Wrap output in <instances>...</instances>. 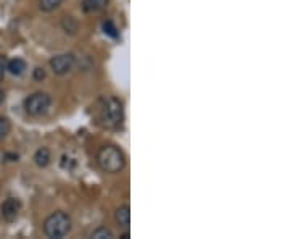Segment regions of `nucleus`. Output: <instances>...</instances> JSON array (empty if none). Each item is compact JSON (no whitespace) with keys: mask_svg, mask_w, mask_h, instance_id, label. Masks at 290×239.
<instances>
[{"mask_svg":"<svg viewBox=\"0 0 290 239\" xmlns=\"http://www.w3.org/2000/svg\"><path fill=\"white\" fill-rule=\"evenodd\" d=\"M103 122L108 126H118L121 125L122 118H125V108H122V102L110 97L103 105Z\"/></svg>","mask_w":290,"mask_h":239,"instance_id":"20e7f679","label":"nucleus"},{"mask_svg":"<svg viewBox=\"0 0 290 239\" xmlns=\"http://www.w3.org/2000/svg\"><path fill=\"white\" fill-rule=\"evenodd\" d=\"M73 228L71 216L65 212H53L49 218L44 223V231L49 237L61 239L65 236H68Z\"/></svg>","mask_w":290,"mask_h":239,"instance_id":"f03ea898","label":"nucleus"},{"mask_svg":"<svg viewBox=\"0 0 290 239\" xmlns=\"http://www.w3.org/2000/svg\"><path fill=\"white\" fill-rule=\"evenodd\" d=\"M115 220L121 228H128L131 223V209L129 205H121L115 212Z\"/></svg>","mask_w":290,"mask_h":239,"instance_id":"0eeeda50","label":"nucleus"},{"mask_svg":"<svg viewBox=\"0 0 290 239\" xmlns=\"http://www.w3.org/2000/svg\"><path fill=\"white\" fill-rule=\"evenodd\" d=\"M4 99H5V92H4L2 89H0V104L4 102Z\"/></svg>","mask_w":290,"mask_h":239,"instance_id":"a211bd4d","label":"nucleus"},{"mask_svg":"<svg viewBox=\"0 0 290 239\" xmlns=\"http://www.w3.org/2000/svg\"><path fill=\"white\" fill-rule=\"evenodd\" d=\"M10 129H12V123L7 116H0V141H4L8 134Z\"/></svg>","mask_w":290,"mask_h":239,"instance_id":"f8f14e48","label":"nucleus"},{"mask_svg":"<svg viewBox=\"0 0 290 239\" xmlns=\"http://www.w3.org/2000/svg\"><path fill=\"white\" fill-rule=\"evenodd\" d=\"M61 25H63V29L66 32H70V34H74V32L77 31V23H76V19L73 16H65L63 21H61Z\"/></svg>","mask_w":290,"mask_h":239,"instance_id":"ddd939ff","label":"nucleus"},{"mask_svg":"<svg viewBox=\"0 0 290 239\" xmlns=\"http://www.w3.org/2000/svg\"><path fill=\"white\" fill-rule=\"evenodd\" d=\"M44 76H46V71H44L42 68H36V70H34V78H36L37 81L44 79Z\"/></svg>","mask_w":290,"mask_h":239,"instance_id":"f3484780","label":"nucleus"},{"mask_svg":"<svg viewBox=\"0 0 290 239\" xmlns=\"http://www.w3.org/2000/svg\"><path fill=\"white\" fill-rule=\"evenodd\" d=\"M74 67V57L71 53H61L50 58V68L55 74H66Z\"/></svg>","mask_w":290,"mask_h":239,"instance_id":"39448f33","label":"nucleus"},{"mask_svg":"<svg viewBox=\"0 0 290 239\" xmlns=\"http://www.w3.org/2000/svg\"><path fill=\"white\" fill-rule=\"evenodd\" d=\"M63 0H39V8L42 12H52V10L58 8Z\"/></svg>","mask_w":290,"mask_h":239,"instance_id":"9b49d317","label":"nucleus"},{"mask_svg":"<svg viewBox=\"0 0 290 239\" xmlns=\"http://www.w3.org/2000/svg\"><path fill=\"white\" fill-rule=\"evenodd\" d=\"M107 5H108V0H84L82 10L86 13H97L105 10Z\"/></svg>","mask_w":290,"mask_h":239,"instance_id":"6e6552de","label":"nucleus"},{"mask_svg":"<svg viewBox=\"0 0 290 239\" xmlns=\"http://www.w3.org/2000/svg\"><path fill=\"white\" fill-rule=\"evenodd\" d=\"M50 104H52V99L49 94L36 92V94L29 95L25 101V110L31 116H40L44 113H47V110L50 108Z\"/></svg>","mask_w":290,"mask_h":239,"instance_id":"7ed1b4c3","label":"nucleus"},{"mask_svg":"<svg viewBox=\"0 0 290 239\" xmlns=\"http://www.w3.org/2000/svg\"><path fill=\"white\" fill-rule=\"evenodd\" d=\"M0 210H2V216L5 222H15L19 215V210H21V202L16 197H8L2 204Z\"/></svg>","mask_w":290,"mask_h":239,"instance_id":"423d86ee","label":"nucleus"},{"mask_svg":"<svg viewBox=\"0 0 290 239\" xmlns=\"http://www.w3.org/2000/svg\"><path fill=\"white\" fill-rule=\"evenodd\" d=\"M97 164L105 173H119L126 165V157L122 150L115 146H103L100 147L97 154Z\"/></svg>","mask_w":290,"mask_h":239,"instance_id":"f257e3e1","label":"nucleus"},{"mask_svg":"<svg viewBox=\"0 0 290 239\" xmlns=\"http://www.w3.org/2000/svg\"><path fill=\"white\" fill-rule=\"evenodd\" d=\"M7 70L15 76H19L26 70V62L23 58H13V60L7 62Z\"/></svg>","mask_w":290,"mask_h":239,"instance_id":"9d476101","label":"nucleus"},{"mask_svg":"<svg viewBox=\"0 0 290 239\" xmlns=\"http://www.w3.org/2000/svg\"><path fill=\"white\" fill-rule=\"evenodd\" d=\"M103 31L111 37H118V29L113 23H111V21H107V23L103 25Z\"/></svg>","mask_w":290,"mask_h":239,"instance_id":"2eb2a0df","label":"nucleus"},{"mask_svg":"<svg viewBox=\"0 0 290 239\" xmlns=\"http://www.w3.org/2000/svg\"><path fill=\"white\" fill-rule=\"evenodd\" d=\"M50 150L47 147H40L36 154H34V162H36V165L40 167V168H46L49 164H50Z\"/></svg>","mask_w":290,"mask_h":239,"instance_id":"1a4fd4ad","label":"nucleus"},{"mask_svg":"<svg viewBox=\"0 0 290 239\" xmlns=\"http://www.w3.org/2000/svg\"><path fill=\"white\" fill-rule=\"evenodd\" d=\"M91 237H94V239H111L113 237V233H111V230H108V228L102 226V228H98V230H95L91 234Z\"/></svg>","mask_w":290,"mask_h":239,"instance_id":"4468645a","label":"nucleus"},{"mask_svg":"<svg viewBox=\"0 0 290 239\" xmlns=\"http://www.w3.org/2000/svg\"><path fill=\"white\" fill-rule=\"evenodd\" d=\"M5 71H7V57L5 55H0V81L4 79Z\"/></svg>","mask_w":290,"mask_h":239,"instance_id":"dca6fc26","label":"nucleus"}]
</instances>
